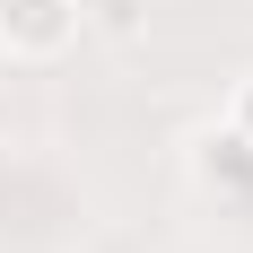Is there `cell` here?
I'll use <instances>...</instances> for the list:
<instances>
[{
	"label": "cell",
	"instance_id": "cell-1",
	"mask_svg": "<svg viewBox=\"0 0 253 253\" xmlns=\"http://www.w3.org/2000/svg\"><path fill=\"white\" fill-rule=\"evenodd\" d=\"M87 26H79V0H0V44L26 52V61H52L70 52Z\"/></svg>",
	"mask_w": 253,
	"mask_h": 253
},
{
	"label": "cell",
	"instance_id": "cell-4",
	"mask_svg": "<svg viewBox=\"0 0 253 253\" xmlns=\"http://www.w3.org/2000/svg\"><path fill=\"white\" fill-rule=\"evenodd\" d=\"M227 131L253 149V79H236V96H227Z\"/></svg>",
	"mask_w": 253,
	"mask_h": 253
},
{
	"label": "cell",
	"instance_id": "cell-3",
	"mask_svg": "<svg viewBox=\"0 0 253 253\" xmlns=\"http://www.w3.org/2000/svg\"><path fill=\"white\" fill-rule=\"evenodd\" d=\"M79 26L105 44H140L149 35V0H79Z\"/></svg>",
	"mask_w": 253,
	"mask_h": 253
},
{
	"label": "cell",
	"instance_id": "cell-2",
	"mask_svg": "<svg viewBox=\"0 0 253 253\" xmlns=\"http://www.w3.org/2000/svg\"><path fill=\"white\" fill-rule=\"evenodd\" d=\"M192 175H201L210 192H236V183H253V149L218 123V131H201V140H192Z\"/></svg>",
	"mask_w": 253,
	"mask_h": 253
}]
</instances>
